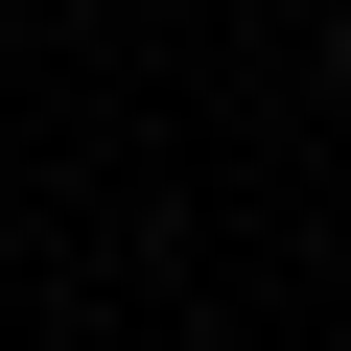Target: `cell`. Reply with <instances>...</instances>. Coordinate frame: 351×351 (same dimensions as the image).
<instances>
[{"label": "cell", "mask_w": 351, "mask_h": 351, "mask_svg": "<svg viewBox=\"0 0 351 351\" xmlns=\"http://www.w3.org/2000/svg\"><path fill=\"white\" fill-rule=\"evenodd\" d=\"M328 71H351V0H328Z\"/></svg>", "instance_id": "obj_1"}]
</instances>
